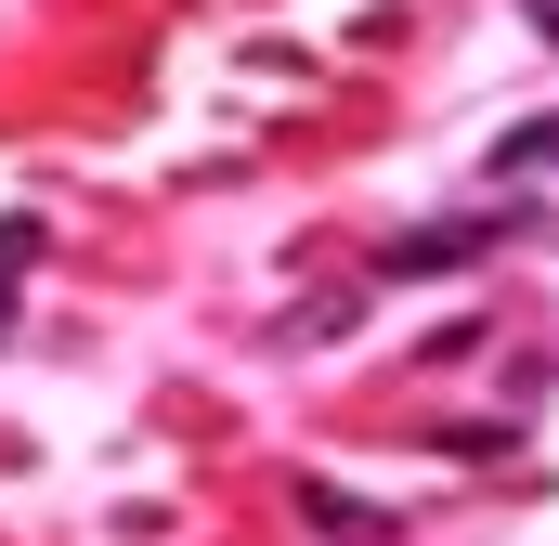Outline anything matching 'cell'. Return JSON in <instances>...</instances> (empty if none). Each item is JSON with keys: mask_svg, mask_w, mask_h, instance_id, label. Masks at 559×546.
Returning <instances> with one entry per match:
<instances>
[{"mask_svg": "<svg viewBox=\"0 0 559 546\" xmlns=\"http://www.w3.org/2000/svg\"><path fill=\"white\" fill-rule=\"evenodd\" d=\"M495 248V222H404V235H378V286H442V273H468Z\"/></svg>", "mask_w": 559, "mask_h": 546, "instance_id": "6da1fadb", "label": "cell"}, {"mask_svg": "<svg viewBox=\"0 0 559 546\" xmlns=\"http://www.w3.org/2000/svg\"><path fill=\"white\" fill-rule=\"evenodd\" d=\"M299 521H312L325 546H404L391 508H365V495H338V482H299Z\"/></svg>", "mask_w": 559, "mask_h": 546, "instance_id": "7a4b0ae2", "label": "cell"}, {"mask_svg": "<svg viewBox=\"0 0 559 546\" xmlns=\"http://www.w3.org/2000/svg\"><path fill=\"white\" fill-rule=\"evenodd\" d=\"M534 169H559V118H508L495 131V182H534Z\"/></svg>", "mask_w": 559, "mask_h": 546, "instance_id": "3957f363", "label": "cell"}, {"mask_svg": "<svg viewBox=\"0 0 559 546\" xmlns=\"http://www.w3.org/2000/svg\"><path fill=\"white\" fill-rule=\"evenodd\" d=\"M338 325H352V286H325V299H299V312H286V352H299V339H338Z\"/></svg>", "mask_w": 559, "mask_h": 546, "instance_id": "277c9868", "label": "cell"}, {"mask_svg": "<svg viewBox=\"0 0 559 546\" xmlns=\"http://www.w3.org/2000/svg\"><path fill=\"white\" fill-rule=\"evenodd\" d=\"M26 261H39V222H26V209H0V286H13Z\"/></svg>", "mask_w": 559, "mask_h": 546, "instance_id": "5b68a950", "label": "cell"}, {"mask_svg": "<svg viewBox=\"0 0 559 546\" xmlns=\"http://www.w3.org/2000/svg\"><path fill=\"white\" fill-rule=\"evenodd\" d=\"M534 26H547V52H559V0H534Z\"/></svg>", "mask_w": 559, "mask_h": 546, "instance_id": "8992f818", "label": "cell"}, {"mask_svg": "<svg viewBox=\"0 0 559 546\" xmlns=\"http://www.w3.org/2000/svg\"><path fill=\"white\" fill-rule=\"evenodd\" d=\"M0 339H13V286H0Z\"/></svg>", "mask_w": 559, "mask_h": 546, "instance_id": "52a82bcc", "label": "cell"}]
</instances>
